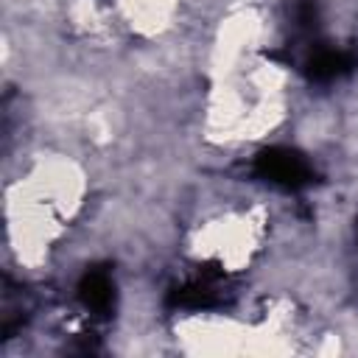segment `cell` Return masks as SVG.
<instances>
[{
  "instance_id": "cell-1",
  "label": "cell",
  "mask_w": 358,
  "mask_h": 358,
  "mask_svg": "<svg viewBox=\"0 0 358 358\" xmlns=\"http://www.w3.org/2000/svg\"><path fill=\"white\" fill-rule=\"evenodd\" d=\"M255 171L271 182V185H280V187H288V190H299V187H308L313 182V168L310 162L291 151V148H268L257 157L255 162Z\"/></svg>"
},
{
  "instance_id": "cell-2",
  "label": "cell",
  "mask_w": 358,
  "mask_h": 358,
  "mask_svg": "<svg viewBox=\"0 0 358 358\" xmlns=\"http://www.w3.org/2000/svg\"><path fill=\"white\" fill-rule=\"evenodd\" d=\"M78 296L81 302L90 308V310H98V313H106L112 308V299H115V291H112V280L103 268H90L81 282H78Z\"/></svg>"
},
{
  "instance_id": "cell-3",
  "label": "cell",
  "mask_w": 358,
  "mask_h": 358,
  "mask_svg": "<svg viewBox=\"0 0 358 358\" xmlns=\"http://www.w3.org/2000/svg\"><path fill=\"white\" fill-rule=\"evenodd\" d=\"M355 56L350 50H319L310 62H308V76L313 81H333L347 76L355 67Z\"/></svg>"
},
{
  "instance_id": "cell-4",
  "label": "cell",
  "mask_w": 358,
  "mask_h": 358,
  "mask_svg": "<svg viewBox=\"0 0 358 358\" xmlns=\"http://www.w3.org/2000/svg\"><path fill=\"white\" fill-rule=\"evenodd\" d=\"M213 291L207 285H187V288H179L173 294V302L182 305V308H207L213 305Z\"/></svg>"
},
{
  "instance_id": "cell-5",
  "label": "cell",
  "mask_w": 358,
  "mask_h": 358,
  "mask_svg": "<svg viewBox=\"0 0 358 358\" xmlns=\"http://www.w3.org/2000/svg\"><path fill=\"white\" fill-rule=\"evenodd\" d=\"M316 17H319V8H316L313 0H302V3H296V22H299V25L310 28V25H316Z\"/></svg>"
}]
</instances>
